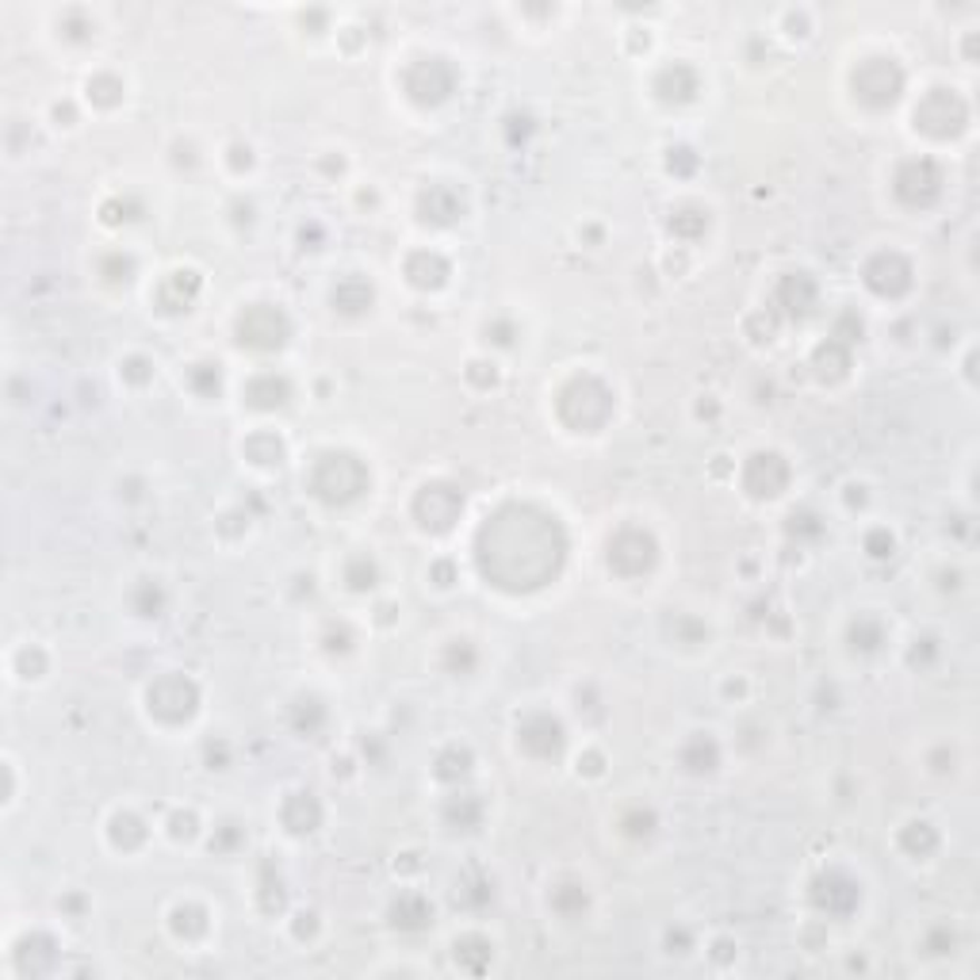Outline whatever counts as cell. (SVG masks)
Listing matches in <instances>:
<instances>
[{
    "label": "cell",
    "instance_id": "7a4b0ae2",
    "mask_svg": "<svg viewBox=\"0 0 980 980\" xmlns=\"http://www.w3.org/2000/svg\"><path fill=\"white\" fill-rule=\"evenodd\" d=\"M127 100V85H123V77H116L111 69H93L85 81V104H93V108L108 111L116 108V104Z\"/></svg>",
    "mask_w": 980,
    "mask_h": 980
},
{
    "label": "cell",
    "instance_id": "6da1fadb",
    "mask_svg": "<svg viewBox=\"0 0 980 980\" xmlns=\"http://www.w3.org/2000/svg\"><path fill=\"white\" fill-rule=\"evenodd\" d=\"M47 31H55L58 42H66V47H93L96 35L104 31V23H100V12H93V8L69 4L50 12Z\"/></svg>",
    "mask_w": 980,
    "mask_h": 980
}]
</instances>
